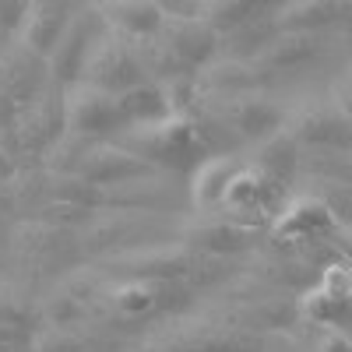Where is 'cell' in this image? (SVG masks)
<instances>
[{"label": "cell", "instance_id": "1", "mask_svg": "<svg viewBox=\"0 0 352 352\" xmlns=\"http://www.w3.org/2000/svg\"><path fill=\"white\" fill-rule=\"evenodd\" d=\"M113 141H120L124 148L138 152L159 173H194L197 162L208 159V144H204L197 120L190 113H173L148 127H127Z\"/></svg>", "mask_w": 352, "mask_h": 352}, {"label": "cell", "instance_id": "2", "mask_svg": "<svg viewBox=\"0 0 352 352\" xmlns=\"http://www.w3.org/2000/svg\"><path fill=\"white\" fill-rule=\"evenodd\" d=\"M64 127L71 131V138L109 141L127 131V120L116 96L99 92L85 81H74L64 88Z\"/></svg>", "mask_w": 352, "mask_h": 352}, {"label": "cell", "instance_id": "3", "mask_svg": "<svg viewBox=\"0 0 352 352\" xmlns=\"http://www.w3.org/2000/svg\"><path fill=\"white\" fill-rule=\"evenodd\" d=\"M81 81L99 88V92L124 96V92H131V88H138L141 81H148V78H144V71L138 64L131 39L102 28V32L96 36V43H92V50H88V56H85Z\"/></svg>", "mask_w": 352, "mask_h": 352}, {"label": "cell", "instance_id": "4", "mask_svg": "<svg viewBox=\"0 0 352 352\" xmlns=\"http://www.w3.org/2000/svg\"><path fill=\"white\" fill-rule=\"evenodd\" d=\"M155 36L184 74H197L219 53V32L197 11L194 14H166Z\"/></svg>", "mask_w": 352, "mask_h": 352}, {"label": "cell", "instance_id": "5", "mask_svg": "<svg viewBox=\"0 0 352 352\" xmlns=\"http://www.w3.org/2000/svg\"><path fill=\"white\" fill-rule=\"evenodd\" d=\"M81 180L99 184V187H116V184H134V180H152L159 169L144 162L138 152L124 148L120 141H85V152L78 162Z\"/></svg>", "mask_w": 352, "mask_h": 352}, {"label": "cell", "instance_id": "6", "mask_svg": "<svg viewBox=\"0 0 352 352\" xmlns=\"http://www.w3.org/2000/svg\"><path fill=\"white\" fill-rule=\"evenodd\" d=\"M285 131L300 152H352V120L335 102L303 106L292 120H285Z\"/></svg>", "mask_w": 352, "mask_h": 352}, {"label": "cell", "instance_id": "7", "mask_svg": "<svg viewBox=\"0 0 352 352\" xmlns=\"http://www.w3.org/2000/svg\"><path fill=\"white\" fill-rule=\"evenodd\" d=\"M99 21H102V18L96 14V8H78V11L71 14V21L64 25V32H60V39H56L53 53L46 56L50 74L60 81L64 88L74 85V81H81L85 56H88V50H92L96 36L102 32Z\"/></svg>", "mask_w": 352, "mask_h": 352}, {"label": "cell", "instance_id": "8", "mask_svg": "<svg viewBox=\"0 0 352 352\" xmlns=\"http://www.w3.org/2000/svg\"><path fill=\"white\" fill-rule=\"evenodd\" d=\"M212 109L222 116V124L240 141H254V144L268 141L272 134H278L285 127V113L272 99H264L261 92L240 96V99H219V102H212Z\"/></svg>", "mask_w": 352, "mask_h": 352}, {"label": "cell", "instance_id": "9", "mask_svg": "<svg viewBox=\"0 0 352 352\" xmlns=\"http://www.w3.org/2000/svg\"><path fill=\"white\" fill-rule=\"evenodd\" d=\"M113 272H120L124 278H141V282H166V278H180L190 272L194 264V254L187 247H148V250H138V247H127L120 254L109 257Z\"/></svg>", "mask_w": 352, "mask_h": 352}, {"label": "cell", "instance_id": "10", "mask_svg": "<svg viewBox=\"0 0 352 352\" xmlns=\"http://www.w3.org/2000/svg\"><path fill=\"white\" fill-rule=\"evenodd\" d=\"M194 81H197V96H208L212 102H219V99H240V96L261 92L264 81H268V74L257 71L247 60L215 56V60H208L194 74Z\"/></svg>", "mask_w": 352, "mask_h": 352}, {"label": "cell", "instance_id": "11", "mask_svg": "<svg viewBox=\"0 0 352 352\" xmlns=\"http://www.w3.org/2000/svg\"><path fill=\"white\" fill-rule=\"evenodd\" d=\"M71 14H74L71 0H32L25 18H21V28H18L21 50L46 60L64 32V25L71 21Z\"/></svg>", "mask_w": 352, "mask_h": 352}, {"label": "cell", "instance_id": "12", "mask_svg": "<svg viewBox=\"0 0 352 352\" xmlns=\"http://www.w3.org/2000/svg\"><path fill=\"white\" fill-rule=\"evenodd\" d=\"M282 32H317L352 28V0H289L275 14Z\"/></svg>", "mask_w": 352, "mask_h": 352}, {"label": "cell", "instance_id": "13", "mask_svg": "<svg viewBox=\"0 0 352 352\" xmlns=\"http://www.w3.org/2000/svg\"><path fill=\"white\" fill-rule=\"evenodd\" d=\"M324 56V36L317 32H278L275 43L264 50L254 67L264 71V74H296L310 64H317Z\"/></svg>", "mask_w": 352, "mask_h": 352}, {"label": "cell", "instance_id": "14", "mask_svg": "<svg viewBox=\"0 0 352 352\" xmlns=\"http://www.w3.org/2000/svg\"><path fill=\"white\" fill-rule=\"evenodd\" d=\"M96 14L109 32L124 39H148L162 28V18L169 14L155 0H96Z\"/></svg>", "mask_w": 352, "mask_h": 352}, {"label": "cell", "instance_id": "15", "mask_svg": "<svg viewBox=\"0 0 352 352\" xmlns=\"http://www.w3.org/2000/svg\"><path fill=\"white\" fill-rule=\"evenodd\" d=\"M278 194H282V190L272 187L257 169L243 166V169L229 180L219 212H222L226 219H232V222H243V219H254V215H272Z\"/></svg>", "mask_w": 352, "mask_h": 352}, {"label": "cell", "instance_id": "16", "mask_svg": "<svg viewBox=\"0 0 352 352\" xmlns=\"http://www.w3.org/2000/svg\"><path fill=\"white\" fill-rule=\"evenodd\" d=\"M331 212L324 208L320 197H296L289 201L282 212H275L272 219V232L285 243H303V240H317L331 229Z\"/></svg>", "mask_w": 352, "mask_h": 352}, {"label": "cell", "instance_id": "17", "mask_svg": "<svg viewBox=\"0 0 352 352\" xmlns=\"http://www.w3.org/2000/svg\"><path fill=\"white\" fill-rule=\"evenodd\" d=\"M247 162H240L236 155H208L204 162H197V169L190 173V204L197 212H219L229 180Z\"/></svg>", "mask_w": 352, "mask_h": 352}, {"label": "cell", "instance_id": "18", "mask_svg": "<svg viewBox=\"0 0 352 352\" xmlns=\"http://www.w3.org/2000/svg\"><path fill=\"white\" fill-rule=\"evenodd\" d=\"M289 0H204L201 18L208 21L219 36L232 32L247 21H261V18H275Z\"/></svg>", "mask_w": 352, "mask_h": 352}, {"label": "cell", "instance_id": "19", "mask_svg": "<svg viewBox=\"0 0 352 352\" xmlns=\"http://www.w3.org/2000/svg\"><path fill=\"white\" fill-rule=\"evenodd\" d=\"M250 169H257L272 187H285L292 180V173L300 169V144L292 141V134L282 127L278 134H272L268 141L257 144V155L250 162Z\"/></svg>", "mask_w": 352, "mask_h": 352}, {"label": "cell", "instance_id": "20", "mask_svg": "<svg viewBox=\"0 0 352 352\" xmlns=\"http://www.w3.org/2000/svg\"><path fill=\"white\" fill-rule=\"evenodd\" d=\"M116 99H120L127 127H148V124H159L166 116H173L169 96L159 81H141L138 88H131V92L116 96Z\"/></svg>", "mask_w": 352, "mask_h": 352}, {"label": "cell", "instance_id": "21", "mask_svg": "<svg viewBox=\"0 0 352 352\" xmlns=\"http://www.w3.org/2000/svg\"><path fill=\"white\" fill-rule=\"evenodd\" d=\"M278 32H282V28H278L275 18H261V21H247V25H240V28H232V32L219 36V43H222V53H226V56L254 64L257 56L275 43Z\"/></svg>", "mask_w": 352, "mask_h": 352}, {"label": "cell", "instance_id": "22", "mask_svg": "<svg viewBox=\"0 0 352 352\" xmlns=\"http://www.w3.org/2000/svg\"><path fill=\"white\" fill-rule=\"evenodd\" d=\"M190 247H201L204 254H232V250H243L250 240V229L232 222V219H212V222H201L187 232Z\"/></svg>", "mask_w": 352, "mask_h": 352}, {"label": "cell", "instance_id": "23", "mask_svg": "<svg viewBox=\"0 0 352 352\" xmlns=\"http://www.w3.org/2000/svg\"><path fill=\"white\" fill-rule=\"evenodd\" d=\"M109 307L116 317L124 320H138V317H148L159 307V289L155 282H141V278H124L109 289Z\"/></svg>", "mask_w": 352, "mask_h": 352}, {"label": "cell", "instance_id": "24", "mask_svg": "<svg viewBox=\"0 0 352 352\" xmlns=\"http://www.w3.org/2000/svg\"><path fill=\"white\" fill-rule=\"evenodd\" d=\"M324 201V208L331 212V222L352 232V187L349 184H331V180H317V194Z\"/></svg>", "mask_w": 352, "mask_h": 352}, {"label": "cell", "instance_id": "25", "mask_svg": "<svg viewBox=\"0 0 352 352\" xmlns=\"http://www.w3.org/2000/svg\"><path fill=\"white\" fill-rule=\"evenodd\" d=\"M36 352H109V345L74 331H46L36 338Z\"/></svg>", "mask_w": 352, "mask_h": 352}, {"label": "cell", "instance_id": "26", "mask_svg": "<svg viewBox=\"0 0 352 352\" xmlns=\"http://www.w3.org/2000/svg\"><path fill=\"white\" fill-rule=\"evenodd\" d=\"M349 303H338L331 296H324L320 289H310L307 296L300 300V310L310 317V324H338V317Z\"/></svg>", "mask_w": 352, "mask_h": 352}, {"label": "cell", "instance_id": "27", "mask_svg": "<svg viewBox=\"0 0 352 352\" xmlns=\"http://www.w3.org/2000/svg\"><path fill=\"white\" fill-rule=\"evenodd\" d=\"M317 289L324 292V296L338 300V303H349L352 300V264H328L324 272H320V282Z\"/></svg>", "mask_w": 352, "mask_h": 352}, {"label": "cell", "instance_id": "28", "mask_svg": "<svg viewBox=\"0 0 352 352\" xmlns=\"http://www.w3.org/2000/svg\"><path fill=\"white\" fill-rule=\"evenodd\" d=\"M28 0H0V36H18Z\"/></svg>", "mask_w": 352, "mask_h": 352}, {"label": "cell", "instance_id": "29", "mask_svg": "<svg viewBox=\"0 0 352 352\" xmlns=\"http://www.w3.org/2000/svg\"><path fill=\"white\" fill-rule=\"evenodd\" d=\"M331 102H335V106L349 116V120H352V78H349V74L335 81V88H331Z\"/></svg>", "mask_w": 352, "mask_h": 352}, {"label": "cell", "instance_id": "30", "mask_svg": "<svg viewBox=\"0 0 352 352\" xmlns=\"http://www.w3.org/2000/svg\"><path fill=\"white\" fill-rule=\"evenodd\" d=\"M18 342H21V331H18V324H11V320H0V352L14 349Z\"/></svg>", "mask_w": 352, "mask_h": 352}, {"label": "cell", "instance_id": "31", "mask_svg": "<svg viewBox=\"0 0 352 352\" xmlns=\"http://www.w3.org/2000/svg\"><path fill=\"white\" fill-rule=\"evenodd\" d=\"M155 4H162L169 14H194V11H187V8L180 4V0H155Z\"/></svg>", "mask_w": 352, "mask_h": 352}, {"label": "cell", "instance_id": "32", "mask_svg": "<svg viewBox=\"0 0 352 352\" xmlns=\"http://www.w3.org/2000/svg\"><path fill=\"white\" fill-rule=\"evenodd\" d=\"M342 250H345V257L352 264V232H345V236H342Z\"/></svg>", "mask_w": 352, "mask_h": 352}, {"label": "cell", "instance_id": "33", "mask_svg": "<svg viewBox=\"0 0 352 352\" xmlns=\"http://www.w3.org/2000/svg\"><path fill=\"white\" fill-rule=\"evenodd\" d=\"M345 74H349V78H352V64H349V71H345Z\"/></svg>", "mask_w": 352, "mask_h": 352}]
</instances>
